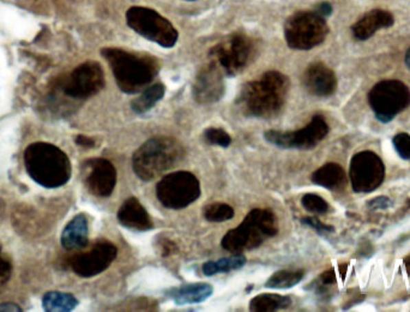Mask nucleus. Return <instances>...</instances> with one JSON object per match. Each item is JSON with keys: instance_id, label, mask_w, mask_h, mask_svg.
Segmentation results:
<instances>
[{"instance_id": "obj_23", "label": "nucleus", "mask_w": 410, "mask_h": 312, "mask_svg": "<svg viewBox=\"0 0 410 312\" xmlns=\"http://www.w3.org/2000/svg\"><path fill=\"white\" fill-rule=\"evenodd\" d=\"M292 305L289 296L264 293L255 296L251 299L250 310L253 312H273L284 310Z\"/></svg>"}, {"instance_id": "obj_37", "label": "nucleus", "mask_w": 410, "mask_h": 312, "mask_svg": "<svg viewBox=\"0 0 410 312\" xmlns=\"http://www.w3.org/2000/svg\"><path fill=\"white\" fill-rule=\"evenodd\" d=\"M319 281L323 286H329V285L336 284V274L335 270L329 269L324 271L323 274L319 276Z\"/></svg>"}, {"instance_id": "obj_25", "label": "nucleus", "mask_w": 410, "mask_h": 312, "mask_svg": "<svg viewBox=\"0 0 410 312\" xmlns=\"http://www.w3.org/2000/svg\"><path fill=\"white\" fill-rule=\"evenodd\" d=\"M78 300L73 294L51 291L43 296V310L47 312H69L75 310Z\"/></svg>"}, {"instance_id": "obj_27", "label": "nucleus", "mask_w": 410, "mask_h": 312, "mask_svg": "<svg viewBox=\"0 0 410 312\" xmlns=\"http://www.w3.org/2000/svg\"><path fill=\"white\" fill-rule=\"evenodd\" d=\"M305 276L304 270L282 269L278 270L270 276L265 282L266 289H288L301 282Z\"/></svg>"}, {"instance_id": "obj_29", "label": "nucleus", "mask_w": 410, "mask_h": 312, "mask_svg": "<svg viewBox=\"0 0 410 312\" xmlns=\"http://www.w3.org/2000/svg\"><path fill=\"white\" fill-rule=\"evenodd\" d=\"M301 204L302 207L310 213L323 215V214H326L330 210V207H329V204H328L326 199L316 194H304L301 199Z\"/></svg>"}, {"instance_id": "obj_10", "label": "nucleus", "mask_w": 410, "mask_h": 312, "mask_svg": "<svg viewBox=\"0 0 410 312\" xmlns=\"http://www.w3.org/2000/svg\"><path fill=\"white\" fill-rule=\"evenodd\" d=\"M368 101L380 123H390L410 106V90L401 80H387L373 87Z\"/></svg>"}, {"instance_id": "obj_1", "label": "nucleus", "mask_w": 410, "mask_h": 312, "mask_svg": "<svg viewBox=\"0 0 410 312\" xmlns=\"http://www.w3.org/2000/svg\"><path fill=\"white\" fill-rule=\"evenodd\" d=\"M288 93V77L281 72L268 71L242 87L238 104L246 115L275 118L287 102Z\"/></svg>"}, {"instance_id": "obj_16", "label": "nucleus", "mask_w": 410, "mask_h": 312, "mask_svg": "<svg viewBox=\"0 0 410 312\" xmlns=\"http://www.w3.org/2000/svg\"><path fill=\"white\" fill-rule=\"evenodd\" d=\"M223 72L210 62L209 65L201 69L192 85V96L199 104H216L223 98L226 87Z\"/></svg>"}, {"instance_id": "obj_14", "label": "nucleus", "mask_w": 410, "mask_h": 312, "mask_svg": "<svg viewBox=\"0 0 410 312\" xmlns=\"http://www.w3.org/2000/svg\"><path fill=\"white\" fill-rule=\"evenodd\" d=\"M118 255V249L113 243L100 241L89 251L82 252L71 258V269L84 279L94 278L109 269Z\"/></svg>"}, {"instance_id": "obj_2", "label": "nucleus", "mask_w": 410, "mask_h": 312, "mask_svg": "<svg viewBox=\"0 0 410 312\" xmlns=\"http://www.w3.org/2000/svg\"><path fill=\"white\" fill-rule=\"evenodd\" d=\"M101 54L112 69L119 89L126 94L146 89L160 71V63L149 54L115 47L102 48Z\"/></svg>"}, {"instance_id": "obj_20", "label": "nucleus", "mask_w": 410, "mask_h": 312, "mask_svg": "<svg viewBox=\"0 0 410 312\" xmlns=\"http://www.w3.org/2000/svg\"><path fill=\"white\" fill-rule=\"evenodd\" d=\"M89 241V223L84 214H78L67 223L62 233V245L67 250L83 249Z\"/></svg>"}, {"instance_id": "obj_8", "label": "nucleus", "mask_w": 410, "mask_h": 312, "mask_svg": "<svg viewBox=\"0 0 410 312\" xmlns=\"http://www.w3.org/2000/svg\"><path fill=\"white\" fill-rule=\"evenodd\" d=\"M126 23L137 34L162 47H173L179 38L174 25L157 11L149 8H130L126 11Z\"/></svg>"}, {"instance_id": "obj_13", "label": "nucleus", "mask_w": 410, "mask_h": 312, "mask_svg": "<svg viewBox=\"0 0 410 312\" xmlns=\"http://www.w3.org/2000/svg\"><path fill=\"white\" fill-rule=\"evenodd\" d=\"M104 87V72L99 63L80 64L62 83L64 94L76 100H87L99 94Z\"/></svg>"}, {"instance_id": "obj_19", "label": "nucleus", "mask_w": 410, "mask_h": 312, "mask_svg": "<svg viewBox=\"0 0 410 312\" xmlns=\"http://www.w3.org/2000/svg\"><path fill=\"white\" fill-rule=\"evenodd\" d=\"M394 24V16L384 10H372L353 25L355 38L365 41L377 33L379 29L389 28Z\"/></svg>"}, {"instance_id": "obj_12", "label": "nucleus", "mask_w": 410, "mask_h": 312, "mask_svg": "<svg viewBox=\"0 0 410 312\" xmlns=\"http://www.w3.org/2000/svg\"><path fill=\"white\" fill-rule=\"evenodd\" d=\"M349 175L355 192L369 194L383 184L385 178V166L376 153L365 151L353 156Z\"/></svg>"}, {"instance_id": "obj_17", "label": "nucleus", "mask_w": 410, "mask_h": 312, "mask_svg": "<svg viewBox=\"0 0 410 312\" xmlns=\"http://www.w3.org/2000/svg\"><path fill=\"white\" fill-rule=\"evenodd\" d=\"M302 83L310 94L328 98L335 93L337 78L335 72L323 63H313L304 72Z\"/></svg>"}, {"instance_id": "obj_38", "label": "nucleus", "mask_w": 410, "mask_h": 312, "mask_svg": "<svg viewBox=\"0 0 410 312\" xmlns=\"http://www.w3.org/2000/svg\"><path fill=\"white\" fill-rule=\"evenodd\" d=\"M331 11H332V8H331V5L329 3H321V4L318 5L317 6V14H321V17H326V16H329L331 14Z\"/></svg>"}, {"instance_id": "obj_36", "label": "nucleus", "mask_w": 410, "mask_h": 312, "mask_svg": "<svg viewBox=\"0 0 410 312\" xmlns=\"http://www.w3.org/2000/svg\"><path fill=\"white\" fill-rule=\"evenodd\" d=\"M75 142L77 146H80V147L82 148H87V149L94 148L95 146H96L94 140L91 137H88V136H85V135H77L75 137Z\"/></svg>"}, {"instance_id": "obj_34", "label": "nucleus", "mask_w": 410, "mask_h": 312, "mask_svg": "<svg viewBox=\"0 0 410 312\" xmlns=\"http://www.w3.org/2000/svg\"><path fill=\"white\" fill-rule=\"evenodd\" d=\"M392 205L391 199H387L385 196H379L376 199H371L367 203V207L373 210H384L390 208Z\"/></svg>"}, {"instance_id": "obj_3", "label": "nucleus", "mask_w": 410, "mask_h": 312, "mask_svg": "<svg viewBox=\"0 0 410 312\" xmlns=\"http://www.w3.org/2000/svg\"><path fill=\"white\" fill-rule=\"evenodd\" d=\"M23 160L29 177L46 189H57L70 180V159L54 144L32 143L24 151Z\"/></svg>"}, {"instance_id": "obj_21", "label": "nucleus", "mask_w": 410, "mask_h": 312, "mask_svg": "<svg viewBox=\"0 0 410 312\" xmlns=\"http://www.w3.org/2000/svg\"><path fill=\"white\" fill-rule=\"evenodd\" d=\"M214 287L207 282H197L172 289L167 291L166 294L168 298L173 299L176 305H186V304H198L212 297Z\"/></svg>"}, {"instance_id": "obj_24", "label": "nucleus", "mask_w": 410, "mask_h": 312, "mask_svg": "<svg viewBox=\"0 0 410 312\" xmlns=\"http://www.w3.org/2000/svg\"><path fill=\"white\" fill-rule=\"evenodd\" d=\"M166 88L162 83L146 87L139 96L131 101V109L137 114H144L149 112L159 101L163 99Z\"/></svg>"}, {"instance_id": "obj_39", "label": "nucleus", "mask_w": 410, "mask_h": 312, "mask_svg": "<svg viewBox=\"0 0 410 312\" xmlns=\"http://www.w3.org/2000/svg\"><path fill=\"white\" fill-rule=\"evenodd\" d=\"M22 308H19V305L14 303H3L0 304V312H21Z\"/></svg>"}, {"instance_id": "obj_11", "label": "nucleus", "mask_w": 410, "mask_h": 312, "mask_svg": "<svg viewBox=\"0 0 410 312\" xmlns=\"http://www.w3.org/2000/svg\"><path fill=\"white\" fill-rule=\"evenodd\" d=\"M329 133V126L326 119L319 114L315 115L305 128L295 131H277L269 130L264 133V138L270 143L283 149H301L307 151L316 147Z\"/></svg>"}, {"instance_id": "obj_40", "label": "nucleus", "mask_w": 410, "mask_h": 312, "mask_svg": "<svg viewBox=\"0 0 410 312\" xmlns=\"http://www.w3.org/2000/svg\"><path fill=\"white\" fill-rule=\"evenodd\" d=\"M406 64L408 69L410 70V48L408 49V52L406 54Z\"/></svg>"}, {"instance_id": "obj_41", "label": "nucleus", "mask_w": 410, "mask_h": 312, "mask_svg": "<svg viewBox=\"0 0 410 312\" xmlns=\"http://www.w3.org/2000/svg\"><path fill=\"white\" fill-rule=\"evenodd\" d=\"M186 1H196V0H186Z\"/></svg>"}, {"instance_id": "obj_7", "label": "nucleus", "mask_w": 410, "mask_h": 312, "mask_svg": "<svg viewBox=\"0 0 410 312\" xmlns=\"http://www.w3.org/2000/svg\"><path fill=\"white\" fill-rule=\"evenodd\" d=\"M329 27L324 17L311 11H300L293 14L284 25V36L292 49L308 51L326 40Z\"/></svg>"}, {"instance_id": "obj_30", "label": "nucleus", "mask_w": 410, "mask_h": 312, "mask_svg": "<svg viewBox=\"0 0 410 312\" xmlns=\"http://www.w3.org/2000/svg\"><path fill=\"white\" fill-rule=\"evenodd\" d=\"M204 140L212 146L228 148L231 144V137L226 130L220 128H209L204 131Z\"/></svg>"}, {"instance_id": "obj_28", "label": "nucleus", "mask_w": 410, "mask_h": 312, "mask_svg": "<svg viewBox=\"0 0 410 312\" xmlns=\"http://www.w3.org/2000/svg\"><path fill=\"white\" fill-rule=\"evenodd\" d=\"M234 209L229 204L212 203L205 205L203 216L209 223H223L234 218Z\"/></svg>"}, {"instance_id": "obj_33", "label": "nucleus", "mask_w": 410, "mask_h": 312, "mask_svg": "<svg viewBox=\"0 0 410 312\" xmlns=\"http://www.w3.org/2000/svg\"><path fill=\"white\" fill-rule=\"evenodd\" d=\"M11 270H12V267H11L10 260L0 251V286L4 285L10 279Z\"/></svg>"}, {"instance_id": "obj_9", "label": "nucleus", "mask_w": 410, "mask_h": 312, "mask_svg": "<svg viewBox=\"0 0 410 312\" xmlns=\"http://www.w3.org/2000/svg\"><path fill=\"white\" fill-rule=\"evenodd\" d=\"M201 196V184L194 173L178 170L165 175L156 185V197L163 207L179 210L189 207Z\"/></svg>"}, {"instance_id": "obj_31", "label": "nucleus", "mask_w": 410, "mask_h": 312, "mask_svg": "<svg viewBox=\"0 0 410 312\" xmlns=\"http://www.w3.org/2000/svg\"><path fill=\"white\" fill-rule=\"evenodd\" d=\"M392 144L405 160H410V135L407 133H397L395 137L392 138Z\"/></svg>"}, {"instance_id": "obj_18", "label": "nucleus", "mask_w": 410, "mask_h": 312, "mask_svg": "<svg viewBox=\"0 0 410 312\" xmlns=\"http://www.w3.org/2000/svg\"><path fill=\"white\" fill-rule=\"evenodd\" d=\"M117 218L122 226L131 231L146 232L154 228L150 215L136 197H130L122 204Z\"/></svg>"}, {"instance_id": "obj_32", "label": "nucleus", "mask_w": 410, "mask_h": 312, "mask_svg": "<svg viewBox=\"0 0 410 312\" xmlns=\"http://www.w3.org/2000/svg\"><path fill=\"white\" fill-rule=\"evenodd\" d=\"M301 223H304V225L308 226V227L313 228L315 231L321 233V234L334 232V230H335V228L330 226V225H326V223H321V220H318L317 218H304L301 220Z\"/></svg>"}, {"instance_id": "obj_15", "label": "nucleus", "mask_w": 410, "mask_h": 312, "mask_svg": "<svg viewBox=\"0 0 410 312\" xmlns=\"http://www.w3.org/2000/svg\"><path fill=\"white\" fill-rule=\"evenodd\" d=\"M84 183L90 194L109 197L117 185V170L113 164L102 157L84 161Z\"/></svg>"}, {"instance_id": "obj_5", "label": "nucleus", "mask_w": 410, "mask_h": 312, "mask_svg": "<svg viewBox=\"0 0 410 312\" xmlns=\"http://www.w3.org/2000/svg\"><path fill=\"white\" fill-rule=\"evenodd\" d=\"M278 232V220L271 209H252L238 227L223 236L221 246L233 255L260 247Z\"/></svg>"}, {"instance_id": "obj_4", "label": "nucleus", "mask_w": 410, "mask_h": 312, "mask_svg": "<svg viewBox=\"0 0 410 312\" xmlns=\"http://www.w3.org/2000/svg\"><path fill=\"white\" fill-rule=\"evenodd\" d=\"M183 143L170 136H156L143 143L133 156L135 175L143 181H151L184 160Z\"/></svg>"}, {"instance_id": "obj_35", "label": "nucleus", "mask_w": 410, "mask_h": 312, "mask_svg": "<svg viewBox=\"0 0 410 312\" xmlns=\"http://www.w3.org/2000/svg\"><path fill=\"white\" fill-rule=\"evenodd\" d=\"M159 246H160L161 255L163 256V257H170V256L173 255V254H175L178 251L176 244H175L174 241L168 239V238H165V239L160 241Z\"/></svg>"}, {"instance_id": "obj_6", "label": "nucleus", "mask_w": 410, "mask_h": 312, "mask_svg": "<svg viewBox=\"0 0 410 312\" xmlns=\"http://www.w3.org/2000/svg\"><path fill=\"white\" fill-rule=\"evenodd\" d=\"M255 43L245 34L236 33L210 49V62L227 76H236L255 60Z\"/></svg>"}, {"instance_id": "obj_22", "label": "nucleus", "mask_w": 410, "mask_h": 312, "mask_svg": "<svg viewBox=\"0 0 410 312\" xmlns=\"http://www.w3.org/2000/svg\"><path fill=\"white\" fill-rule=\"evenodd\" d=\"M311 179L315 184L319 185L321 188L339 190L345 184V173L340 165L329 162L313 172Z\"/></svg>"}, {"instance_id": "obj_26", "label": "nucleus", "mask_w": 410, "mask_h": 312, "mask_svg": "<svg viewBox=\"0 0 410 312\" xmlns=\"http://www.w3.org/2000/svg\"><path fill=\"white\" fill-rule=\"evenodd\" d=\"M245 265V256L242 254H238V255L231 256V257L205 262L202 270H203V274L205 276H214V275L229 273L233 270L240 269Z\"/></svg>"}]
</instances>
